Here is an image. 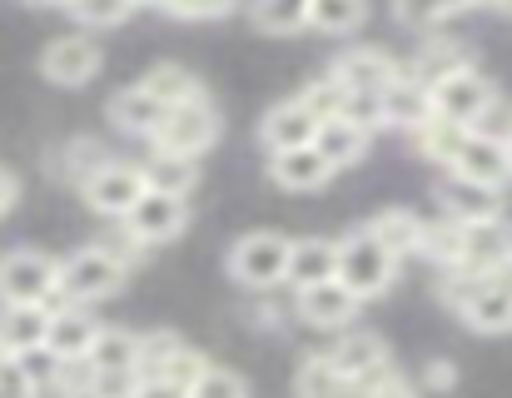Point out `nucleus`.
<instances>
[{
    "label": "nucleus",
    "instance_id": "19",
    "mask_svg": "<svg viewBox=\"0 0 512 398\" xmlns=\"http://www.w3.org/2000/svg\"><path fill=\"white\" fill-rule=\"evenodd\" d=\"M438 204H443V214L448 219H458V224H478V219H503V190H488V185H478V180H463V175H443V185H438Z\"/></svg>",
    "mask_w": 512,
    "mask_h": 398
},
{
    "label": "nucleus",
    "instance_id": "12",
    "mask_svg": "<svg viewBox=\"0 0 512 398\" xmlns=\"http://www.w3.org/2000/svg\"><path fill=\"white\" fill-rule=\"evenodd\" d=\"M329 359H334V369H339L343 379H353V384H383L393 374L388 344L373 329H343L339 344L329 349Z\"/></svg>",
    "mask_w": 512,
    "mask_h": 398
},
{
    "label": "nucleus",
    "instance_id": "45",
    "mask_svg": "<svg viewBox=\"0 0 512 398\" xmlns=\"http://www.w3.org/2000/svg\"><path fill=\"white\" fill-rule=\"evenodd\" d=\"M368 398H418V389H413L408 379H398V374H388V379H383V384H378V389H373V394H368Z\"/></svg>",
    "mask_w": 512,
    "mask_h": 398
},
{
    "label": "nucleus",
    "instance_id": "37",
    "mask_svg": "<svg viewBox=\"0 0 512 398\" xmlns=\"http://www.w3.org/2000/svg\"><path fill=\"white\" fill-rule=\"evenodd\" d=\"M458 249H463V224L458 219H438V224H423V249L438 269H453L458 264Z\"/></svg>",
    "mask_w": 512,
    "mask_h": 398
},
{
    "label": "nucleus",
    "instance_id": "14",
    "mask_svg": "<svg viewBox=\"0 0 512 398\" xmlns=\"http://www.w3.org/2000/svg\"><path fill=\"white\" fill-rule=\"evenodd\" d=\"M512 264V229L503 219H478V224H463V249H458V264L463 274H493Z\"/></svg>",
    "mask_w": 512,
    "mask_h": 398
},
{
    "label": "nucleus",
    "instance_id": "27",
    "mask_svg": "<svg viewBox=\"0 0 512 398\" xmlns=\"http://www.w3.org/2000/svg\"><path fill=\"white\" fill-rule=\"evenodd\" d=\"M368 229L383 239V249H388L398 264L423 249V219H418L413 209H378V214L368 219Z\"/></svg>",
    "mask_w": 512,
    "mask_h": 398
},
{
    "label": "nucleus",
    "instance_id": "13",
    "mask_svg": "<svg viewBox=\"0 0 512 398\" xmlns=\"http://www.w3.org/2000/svg\"><path fill=\"white\" fill-rule=\"evenodd\" d=\"M100 329H105V324L90 314V304H70V299H60V304H50V334H45V349H50L60 364H85V354H90V344H95Z\"/></svg>",
    "mask_w": 512,
    "mask_h": 398
},
{
    "label": "nucleus",
    "instance_id": "4",
    "mask_svg": "<svg viewBox=\"0 0 512 398\" xmlns=\"http://www.w3.org/2000/svg\"><path fill=\"white\" fill-rule=\"evenodd\" d=\"M219 135H224V115L214 110V100L209 95H199V100H184V105H170L165 110V120H160V130H155V150H174V155H209L214 145H219Z\"/></svg>",
    "mask_w": 512,
    "mask_h": 398
},
{
    "label": "nucleus",
    "instance_id": "50",
    "mask_svg": "<svg viewBox=\"0 0 512 398\" xmlns=\"http://www.w3.org/2000/svg\"><path fill=\"white\" fill-rule=\"evenodd\" d=\"M508 135H512V130H508Z\"/></svg>",
    "mask_w": 512,
    "mask_h": 398
},
{
    "label": "nucleus",
    "instance_id": "11",
    "mask_svg": "<svg viewBox=\"0 0 512 398\" xmlns=\"http://www.w3.org/2000/svg\"><path fill=\"white\" fill-rule=\"evenodd\" d=\"M363 299L343 284V279H324V284H309V289H294V314L309 324V329H324V334H343L353 329Z\"/></svg>",
    "mask_w": 512,
    "mask_h": 398
},
{
    "label": "nucleus",
    "instance_id": "5",
    "mask_svg": "<svg viewBox=\"0 0 512 398\" xmlns=\"http://www.w3.org/2000/svg\"><path fill=\"white\" fill-rule=\"evenodd\" d=\"M60 299V259L40 249L0 254V304H55Z\"/></svg>",
    "mask_w": 512,
    "mask_h": 398
},
{
    "label": "nucleus",
    "instance_id": "44",
    "mask_svg": "<svg viewBox=\"0 0 512 398\" xmlns=\"http://www.w3.org/2000/svg\"><path fill=\"white\" fill-rule=\"evenodd\" d=\"M135 398H189V389L174 384V379H140Z\"/></svg>",
    "mask_w": 512,
    "mask_h": 398
},
{
    "label": "nucleus",
    "instance_id": "26",
    "mask_svg": "<svg viewBox=\"0 0 512 398\" xmlns=\"http://www.w3.org/2000/svg\"><path fill=\"white\" fill-rule=\"evenodd\" d=\"M135 359H140V334L105 324V329L95 334L90 354H85V369H90V374H135Z\"/></svg>",
    "mask_w": 512,
    "mask_h": 398
},
{
    "label": "nucleus",
    "instance_id": "39",
    "mask_svg": "<svg viewBox=\"0 0 512 398\" xmlns=\"http://www.w3.org/2000/svg\"><path fill=\"white\" fill-rule=\"evenodd\" d=\"M299 100L309 105L314 120H334V115H343V105H348V90H343L334 75H319V80H309V85L299 90Z\"/></svg>",
    "mask_w": 512,
    "mask_h": 398
},
{
    "label": "nucleus",
    "instance_id": "17",
    "mask_svg": "<svg viewBox=\"0 0 512 398\" xmlns=\"http://www.w3.org/2000/svg\"><path fill=\"white\" fill-rule=\"evenodd\" d=\"M329 75L339 80L343 90H378L383 95L403 75V65L388 50H378V45H353V50H343L339 60L329 65Z\"/></svg>",
    "mask_w": 512,
    "mask_h": 398
},
{
    "label": "nucleus",
    "instance_id": "48",
    "mask_svg": "<svg viewBox=\"0 0 512 398\" xmlns=\"http://www.w3.org/2000/svg\"><path fill=\"white\" fill-rule=\"evenodd\" d=\"M135 5H145V10H170L174 0H135Z\"/></svg>",
    "mask_w": 512,
    "mask_h": 398
},
{
    "label": "nucleus",
    "instance_id": "22",
    "mask_svg": "<svg viewBox=\"0 0 512 398\" xmlns=\"http://www.w3.org/2000/svg\"><path fill=\"white\" fill-rule=\"evenodd\" d=\"M314 145H319V155H324L334 170H348V165H363V155H368V145H373V130L358 125V120H348V115H334V120L319 125Z\"/></svg>",
    "mask_w": 512,
    "mask_h": 398
},
{
    "label": "nucleus",
    "instance_id": "29",
    "mask_svg": "<svg viewBox=\"0 0 512 398\" xmlns=\"http://www.w3.org/2000/svg\"><path fill=\"white\" fill-rule=\"evenodd\" d=\"M408 135H413V150H418L423 160H433V165H453V155H458L468 125H453V120H443V115H428V120H423L418 130H408Z\"/></svg>",
    "mask_w": 512,
    "mask_h": 398
},
{
    "label": "nucleus",
    "instance_id": "42",
    "mask_svg": "<svg viewBox=\"0 0 512 398\" xmlns=\"http://www.w3.org/2000/svg\"><path fill=\"white\" fill-rule=\"evenodd\" d=\"M244 0H174L170 10V20H224V15H234Z\"/></svg>",
    "mask_w": 512,
    "mask_h": 398
},
{
    "label": "nucleus",
    "instance_id": "16",
    "mask_svg": "<svg viewBox=\"0 0 512 398\" xmlns=\"http://www.w3.org/2000/svg\"><path fill=\"white\" fill-rule=\"evenodd\" d=\"M319 125H324V120H314L309 105L294 95V100H279V105L264 110V120H259V145H264L269 155H279V150H299V145H314Z\"/></svg>",
    "mask_w": 512,
    "mask_h": 398
},
{
    "label": "nucleus",
    "instance_id": "25",
    "mask_svg": "<svg viewBox=\"0 0 512 398\" xmlns=\"http://www.w3.org/2000/svg\"><path fill=\"white\" fill-rule=\"evenodd\" d=\"M383 115H388V125H398V130H418L428 115H433V90L428 85H418L408 70L383 90Z\"/></svg>",
    "mask_w": 512,
    "mask_h": 398
},
{
    "label": "nucleus",
    "instance_id": "30",
    "mask_svg": "<svg viewBox=\"0 0 512 398\" xmlns=\"http://www.w3.org/2000/svg\"><path fill=\"white\" fill-rule=\"evenodd\" d=\"M249 25H254L259 35L309 30V0H249Z\"/></svg>",
    "mask_w": 512,
    "mask_h": 398
},
{
    "label": "nucleus",
    "instance_id": "36",
    "mask_svg": "<svg viewBox=\"0 0 512 398\" xmlns=\"http://www.w3.org/2000/svg\"><path fill=\"white\" fill-rule=\"evenodd\" d=\"M65 10L75 15L80 30H115V25H125L140 5H135V0H70Z\"/></svg>",
    "mask_w": 512,
    "mask_h": 398
},
{
    "label": "nucleus",
    "instance_id": "34",
    "mask_svg": "<svg viewBox=\"0 0 512 398\" xmlns=\"http://www.w3.org/2000/svg\"><path fill=\"white\" fill-rule=\"evenodd\" d=\"M140 85L150 95H160L165 105H184V100H199L204 95V80L194 70H184V65H155V70L140 75Z\"/></svg>",
    "mask_w": 512,
    "mask_h": 398
},
{
    "label": "nucleus",
    "instance_id": "41",
    "mask_svg": "<svg viewBox=\"0 0 512 398\" xmlns=\"http://www.w3.org/2000/svg\"><path fill=\"white\" fill-rule=\"evenodd\" d=\"M343 115L358 120V125H368V130H383V125H388V115H383V95H378V90H348Z\"/></svg>",
    "mask_w": 512,
    "mask_h": 398
},
{
    "label": "nucleus",
    "instance_id": "33",
    "mask_svg": "<svg viewBox=\"0 0 512 398\" xmlns=\"http://www.w3.org/2000/svg\"><path fill=\"white\" fill-rule=\"evenodd\" d=\"M368 20V0H309V30L319 35H353Z\"/></svg>",
    "mask_w": 512,
    "mask_h": 398
},
{
    "label": "nucleus",
    "instance_id": "35",
    "mask_svg": "<svg viewBox=\"0 0 512 398\" xmlns=\"http://www.w3.org/2000/svg\"><path fill=\"white\" fill-rule=\"evenodd\" d=\"M179 349H184V339H179L174 329H150V334H140L135 379H155V374H165L174 359H179Z\"/></svg>",
    "mask_w": 512,
    "mask_h": 398
},
{
    "label": "nucleus",
    "instance_id": "9",
    "mask_svg": "<svg viewBox=\"0 0 512 398\" xmlns=\"http://www.w3.org/2000/svg\"><path fill=\"white\" fill-rule=\"evenodd\" d=\"M448 170H453V175H463V180H478V185H488V190H508L512 185V145H508V135L468 130Z\"/></svg>",
    "mask_w": 512,
    "mask_h": 398
},
{
    "label": "nucleus",
    "instance_id": "15",
    "mask_svg": "<svg viewBox=\"0 0 512 398\" xmlns=\"http://www.w3.org/2000/svg\"><path fill=\"white\" fill-rule=\"evenodd\" d=\"M165 110H170V105H165L160 95H150V90L135 80V85H125V90H115V95H110L105 120H110L120 135H130V140H155V130H160Z\"/></svg>",
    "mask_w": 512,
    "mask_h": 398
},
{
    "label": "nucleus",
    "instance_id": "8",
    "mask_svg": "<svg viewBox=\"0 0 512 398\" xmlns=\"http://www.w3.org/2000/svg\"><path fill=\"white\" fill-rule=\"evenodd\" d=\"M105 65V50L90 30H70V35H55L45 50H40V75L60 90H85Z\"/></svg>",
    "mask_w": 512,
    "mask_h": 398
},
{
    "label": "nucleus",
    "instance_id": "2",
    "mask_svg": "<svg viewBox=\"0 0 512 398\" xmlns=\"http://www.w3.org/2000/svg\"><path fill=\"white\" fill-rule=\"evenodd\" d=\"M289 254H294V239L279 234V229H254V234H239L224 254V269L239 289H279L289 279Z\"/></svg>",
    "mask_w": 512,
    "mask_h": 398
},
{
    "label": "nucleus",
    "instance_id": "31",
    "mask_svg": "<svg viewBox=\"0 0 512 398\" xmlns=\"http://www.w3.org/2000/svg\"><path fill=\"white\" fill-rule=\"evenodd\" d=\"M105 160H110V155H105V145H100V140L75 135V140H65V145L55 150V175H60V180H70V185L80 190V185H85Z\"/></svg>",
    "mask_w": 512,
    "mask_h": 398
},
{
    "label": "nucleus",
    "instance_id": "21",
    "mask_svg": "<svg viewBox=\"0 0 512 398\" xmlns=\"http://www.w3.org/2000/svg\"><path fill=\"white\" fill-rule=\"evenodd\" d=\"M473 65V55H468V45L463 40H453V35H428L423 45H418V55L403 65L418 85H438V80H448V75H458V70H468Z\"/></svg>",
    "mask_w": 512,
    "mask_h": 398
},
{
    "label": "nucleus",
    "instance_id": "3",
    "mask_svg": "<svg viewBox=\"0 0 512 398\" xmlns=\"http://www.w3.org/2000/svg\"><path fill=\"white\" fill-rule=\"evenodd\" d=\"M393 274H398V259L383 249V239L363 224V229H348L339 239V279L368 304V299H383L393 289Z\"/></svg>",
    "mask_w": 512,
    "mask_h": 398
},
{
    "label": "nucleus",
    "instance_id": "47",
    "mask_svg": "<svg viewBox=\"0 0 512 398\" xmlns=\"http://www.w3.org/2000/svg\"><path fill=\"white\" fill-rule=\"evenodd\" d=\"M20 5H30V10H65L70 0H20Z\"/></svg>",
    "mask_w": 512,
    "mask_h": 398
},
{
    "label": "nucleus",
    "instance_id": "38",
    "mask_svg": "<svg viewBox=\"0 0 512 398\" xmlns=\"http://www.w3.org/2000/svg\"><path fill=\"white\" fill-rule=\"evenodd\" d=\"M189 398H249V384H244V374H234V369L209 359L204 374L189 384Z\"/></svg>",
    "mask_w": 512,
    "mask_h": 398
},
{
    "label": "nucleus",
    "instance_id": "1",
    "mask_svg": "<svg viewBox=\"0 0 512 398\" xmlns=\"http://www.w3.org/2000/svg\"><path fill=\"white\" fill-rule=\"evenodd\" d=\"M130 279V259L115 244H85L60 259V299L70 304H100L115 299Z\"/></svg>",
    "mask_w": 512,
    "mask_h": 398
},
{
    "label": "nucleus",
    "instance_id": "20",
    "mask_svg": "<svg viewBox=\"0 0 512 398\" xmlns=\"http://www.w3.org/2000/svg\"><path fill=\"white\" fill-rule=\"evenodd\" d=\"M50 334V304H0V354H30L45 349Z\"/></svg>",
    "mask_w": 512,
    "mask_h": 398
},
{
    "label": "nucleus",
    "instance_id": "40",
    "mask_svg": "<svg viewBox=\"0 0 512 398\" xmlns=\"http://www.w3.org/2000/svg\"><path fill=\"white\" fill-rule=\"evenodd\" d=\"M0 398H40L35 369L15 354H0Z\"/></svg>",
    "mask_w": 512,
    "mask_h": 398
},
{
    "label": "nucleus",
    "instance_id": "49",
    "mask_svg": "<svg viewBox=\"0 0 512 398\" xmlns=\"http://www.w3.org/2000/svg\"><path fill=\"white\" fill-rule=\"evenodd\" d=\"M483 5H493V10H512V0H483Z\"/></svg>",
    "mask_w": 512,
    "mask_h": 398
},
{
    "label": "nucleus",
    "instance_id": "43",
    "mask_svg": "<svg viewBox=\"0 0 512 398\" xmlns=\"http://www.w3.org/2000/svg\"><path fill=\"white\" fill-rule=\"evenodd\" d=\"M458 384V369L448 364V359H428V369H423V389H433V394H448Z\"/></svg>",
    "mask_w": 512,
    "mask_h": 398
},
{
    "label": "nucleus",
    "instance_id": "24",
    "mask_svg": "<svg viewBox=\"0 0 512 398\" xmlns=\"http://www.w3.org/2000/svg\"><path fill=\"white\" fill-rule=\"evenodd\" d=\"M324 279H339V239H294L284 284L309 289V284H324Z\"/></svg>",
    "mask_w": 512,
    "mask_h": 398
},
{
    "label": "nucleus",
    "instance_id": "23",
    "mask_svg": "<svg viewBox=\"0 0 512 398\" xmlns=\"http://www.w3.org/2000/svg\"><path fill=\"white\" fill-rule=\"evenodd\" d=\"M373 389H378V384H353V379H343L329 354H309V359L299 364V374H294V394L299 398H368Z\"/></svg>",
    "mask_w": 512,
    "mask_h": 398
},
{
    "label": "nucleus",
    "instance_id": "18",
    "mask_svg": "<svg viewBox=\"0 0 512 398\" xmlns=\"http://www.w3.org/2000/svg\"><path fill=\"white\" fill-rule=\"evenodd\" d=\"M334 175H339V170L319 155V145H299V150L269 155V180H274L279 190H289V195H314V190H324Z\"/></svg>",
    "mask_w": 512,
    "mask_h": 398
},
{
    "label": "nucleus",
    "instance_id": "10",
    "mask_svg": "<svg viewBox=\"0 0 512 398\" xmlns=\"http://www.w3.org/2000/svg\"><path fill=\"white\" fill-rule=\"evenodd\" d=\"M150 185H145V170L140 165H125V160H105L85 185H80V199L95 209V214H105V219H125L130 209H135V199L145 195Z\"/></svg>",
    "mask_w": 512,
    "mask_h": 398
},
{
    "label": "nucleus",
    "instance_id": "6",
    "mask_svg": "<svg viewBox=\"0 0 512 398\" xmlns=\"http://www.w3.org/2000/svg\"><path fill=\"white\" fill-rule=\"evenodd\" d=\"M493 105H498V85L478 65H468V70H458V75H448V80L433 85V115H443L453 125L483 130V120L493 115Z\"/></svg>",
    "mask_w": 512,
    "mask_h": 398
},
{
    "label": "nucleus",
    "instance_id": "7",
    "mask_svg": "<svg viewBox=\"0 0 512 398\" xmlns=\"http://www.w3.org/2000/svg\"><path fill=\"white\" fill-rule=\"evenodd\" d=\"M130 244L135 249H160V244H174L184 229H189V199L184 195H165V190H145L135 199V209L120 219Z\"/></svg>",
    "mask_w": 512,
    "mask_h": 398
},
{
    "label": "nucleus",
    "instance_id": "32",
    "mask_svg": "<svg viewBox=\"0 0 512 398\" xmlns=\"http://www.w3.org/2000/svg\"><path fill=\"white\" fill-rule=\"evenodd\" d=\"M473 5H483V0H393V20L408 30H438Z\"/></svg>",
    "mask_w": 512,
    "mask_h": 398
},
{
    "label": "nucleus",
    "instance_id": "28",
    "mask_svg": "<svg viewBox=\"0 0 512 398\" xmlns=\"http://www.w3.org/2000/svg\"><path fill=\"white\" fill-rule=\"evenodd\" d=\"M145 185L150 190H165V195H194V185H199V160L194 155H174V150H155L145 165Z\"/></svg>",
    "mask_w": 512,
    "mask_h": 398
},
{
    "label": "nucleus",
    "instance_id": "46",
    "mask_svg": "<svg viewBox=\"0 0 512 398\" xmlns=\"http://www.w3.org/2000/svg\"><path fill=\"white\" fill-rule=\"evenodd\" d=\"M15 199H20V180H15L10 170H0V214H10Z\"/></svg>",
    "mask_w": 512,
    "mask_h": 398
}]
</instances>
